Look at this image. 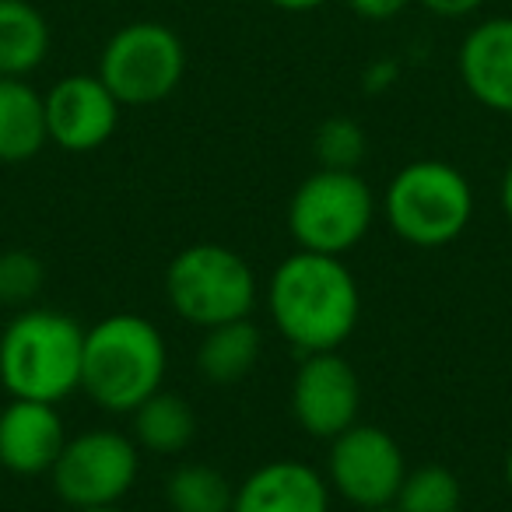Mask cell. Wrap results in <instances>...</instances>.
Masks as SVG:
<instances>
[{
	"label": "cell",
	"mask_w": 512,
	"mask_h": 512,
	"mask_svg": "<svg viewBox=\"0 0 512 512\" xmlns=\"http://www.w3.org/2000/svg\"><path fill=\"white\" fill-rule=\"evenodd\" d=\"M460 505H463L460 477L449 467L425 463V467L407 470L393 509L397 512H460Z\"/></svg>",
	"instance_id": "20"
},
{
	"label": "cell",
	"mask_w": 512,
	"mask_h": 512,
	"mask_svg": "<svg viewBox=\"0 0 512 512\" xmlns=\"http://www.w3.org/2000/svg\"><path fill=\"white\" fill-rule=\"evenodd\" d=\"M141 474V446L134 435L116 428H88L67 435L57 463L50 470L53 491L71 509H102L120 505Z\"/></svg>",
	"instance_id": "8"
},
{
	"label": "cell",
	"mask_w": 512,
	"mask_h": 512,
	"mask_svg": "<svg viewBox=\"0 0 512 512\" xmlns=\"http://www.w3.org/2000/svg\"><path fill=\"white\" fill-rule=\"evenodd\" d=\"M0 474H4V467H0Z\"/></svg>",
	"instance_id": "30"
},
{
	"label": "cell",
	"mask_w": 512,
	"mask_h": 512,
	"mask_svg": "<svg viewBox=\"0 0 512 512\" xmlns=\"http://www.w3.org/2000/svg\"><path fill=\"white\" fill-rule=\"evenodd\" d=\"M271 4L281 11H316L323 4H330V0H271Z\"/></svg>",
	"instance_id": "26"
},
{
	"label": "cell",
	"mask_w": 512,
	"mask_h": 512,
	"mask_svg": "<svg viewBox=\"0 0 512 512\" xmlns=\"http://www.w3.org/2000/svg\"><path fill=\"white\" fill-rule=\"evenodd\" d=\"M46 285V267L29 249L0 253V306L29 309Z\"/></svg>",
	"instance_id": "21"
},
{
	"label": "cell",
	"mask_w": 512,
	"mask_h": 512,
	"mask_svg": "<svg viewBox=\"0 0 512 512\" xmlns=\"http://www.w3.org/2000/svg\"><path fill=\"white\" fill-rule=\"evenodd\" d=\"M362 383L341 351L302 355L292 383V414L299 428L313 439H334L358 421Z\"/></svg>",
	"instance_id": "10"
},
{
	"label": "cell",
	"mask_w": 512,
	"mask_h": 512,
	"mask_svg": "<svg viewBox=\"0 0 512 512\" xmlns=\"http://www.w3.org/2000/svg\"><path fill=\"white\" fill-rule=\"evenodd\" d=\"M505 488H509V495H512V446H509V453H505Z\"/></svg>",
	"instance_id": "27"
},
{
	"label": "cell",
	"mask_w": 512,
	"mask_h": 512,
	"mask_svg": "<svg viewBox=\"0 0 512 512\" xmlns=\"http://www.w3.org/2000/svg\"><path fill=\"white\" fill-rule=\"evenodd\" d=\"M379 211L400 242L418 249H442L467 232L474 218V190L456 165L418 158L386 183Z\"/></svg>",
	"instance_id": "4"
},
{
	"label": "cell",
	"mask_w": 512,
	"mask_h": 512,
	"mask_svg": "<svg viewBox=\"0 0 512 512\" xmlns=\"http://www.w3.org/2000/svg\"><path fill=\"white\" fill-rule=\"evenodd\" d=\"M327 474L302 460H267L235 484L232 512H330Z\"/></svg>",
	"instance_id": "14"
},
{
	"label": "cell",
	"mask_w": 512,
	"mask_h": 512,
	"mask_svg": "<svg viewBox=\"0 0 512 512\" xmlns=\"http://www.w3.org/2000/svg\"><path fill=\"white\" fill-rule=\"evenodd\" d=\"M134 442L148 453L158 456H176L197 435V414H193L190 400L179 397V393H151L134 414Z\"/></svg>",
	"instance_id": "18"
},
{
	"label": "cell",
	"mask_w": 512,
	"mask_h": 512,
	"mask_svg": "<svg viewBox=\"0 0 512 512\" xmlns=\"http://www.w3.org/2000/svg\"><path fill=\"white\" fill-rule=\"evenodd\" d=\"M67 442V425L57 404L18 400L0 411V467L18 477L50 474Z\"/></svg>",
	"instance_id": "12"
},
{
	"label": "cell",
	"mask_w": 512,
	"mask_h": 512,
	"mask_svg": "<svg viewBox=\"0 0 512 512\" xmlns=\"http://www.w3.org/2000/svg\"><path fill=\"white\" fill-rule=\"evenodd\" d=\"M369 512H397V509H393V505H386V509H369Z\"/></svg>",
	"instance_id": "29"
},
{
	"label": "cell",
	"mask_w": 512,
	"mask_h": 512,
	"mask_svg": "<svg viewBox=\"0 0 512 512\" xmlns=\"http://www.w3.org/2000/svg\"><path fill=\"white\" fill-rule=\"evenodd\" d=\"M460 81L474 102L512 116V18H484L463 36L456 53Z\"/></svg>",
	"instance_id": "13"
},
{
	"label": "cell",
	"mask_w": 512,
	"mask_h": 512,
	"mask_svg": "<svg viewBox=\"0 0 512 512\" xmlns=\"http://www.w3.org/2000/svg\"><path fill=\"white\" fill-rule=\"evenodd\" d=\"M407 477V460L400 442L386 428L355 421L330 439L327 484L334 495L355 509H386L397 502V491Z\"/></svg>",
	"instance_id": "9"
},
{
	"label": "cell",
	"mask_w": 512,
	"mask_h": 512,
	"mask_svg": "<svg viewBox=\"0 0 512 512\" xmlns=\"http://www.w3.org/2000/svg\"><path fill=\"white\" fill-rule=\"evenodd\" d=\"M85 327L57 309H18L0 330V386L18 400L60 404L81 390Z\"/></svg>",
	"instance_id": "3"
},
{
	"label": "cell",
	"mask_w": 512,
	"mask_h": 512,
	"mask_svg": "<svg viewBox=\"0 0 512 512\" xmlns=\"http://www.w3.org/2000/svg\"><path fill=\"white\" fill-rule=\"evenodd\" d=\"M43 102L50 141L71 155L99 151L120 127L123 106L99 74H67L43 95Z\"/></svg>",
	"instance_id": "11"
},
{
	"label": "cell",
	"mask_w": 512,
	"mask_h": 512,
	"mask_svg": "<svg viewBox=\"0 0 512 512\" xmlns=\"http://www.w3.org/2000/svg\"><path fill=\"white\" fill-rule=\"evenodd\" d=\"M186 74V46L162 22H130L106 39L99 78L120 106H158Z\"/></svg>",
	"instance_id": "7"
},
{
	"label": "cell",
	"mask_w": 512,
	"mask_h": 512,
	"mask_svg": "<svg viewBox=\"0 0 512 512\" xmlns=\"http://www.w3.org/2000/svg\"><path fill=\"white\" fill-rule=\"evenodd\" d=\"M50 57V22L32 0H0V78H29Z\"/></svg>",
	"instance_id": "17"
},
{
	"label": "cell",
	"mask_w": 512,
	"mask_h": 512,
	"mask_svg": "<svg viewBox=\"0 0 512 512\" xmlns=\"http://www.w3.org/2000/svg\"><path fill=\"white\" fill-rule=\"evenodd\" d=\"M169 348L162 330L137 313L102 316L85 330L81 390L109 414H134L151 393L162 390Z\"/></svg>",
	"instance_id": "2"
},
{
	"label": "cell",
	"mask_w": 512,
	"mask_h": 512,
	"mask_svg": "<svg viewBox=\"0 0 512 512\" xmlns=\"http://www.w3.org/2000/svg\"><path fill=\"white\" fill-rule=\"evenodd\" d=\"M74 512H127V509H120V505H102V509H74Z\"/></svg>",
	"instance_id": "28"
},
{
	"label": "cell",
	"mask_w": 512,
	"mask_h": 512,
	"mask_svg": "<svg viewBox=\"0 0 512 512\" xmlns=\"http://www.w3.org/2000/svg\"><path fill=\"white\" fill-rule=\"evenodd\" d=\"M498 200H502V211H505V218H509V225H512V162H509V169H505V176H502V186H498Z\"/></svg>",
	"instance_id": "25"
},
{
	"label": "cell",
	"mask_w": 512,
	"mask_h": 512,
	"mask_svg": "<svg viewBox=\"0 0 512 512\" xmlns=\"http://www.w3.org/2000/svg\"><path fill=\"white\" fill-rule=\"evenodd\" d=\"M344 4L365 22H390V18L404 15L407 4H414V0H344Z\"/></svg>",
	"instance_id": "23"
},
{
	"label": "cell",
	"mask_w": 512,
	"mask_h": 512,
	"mask_svg": "<svg viewBox=\"0 0 512 512\" xmlns=\"http://www.w3.org/2000/svg\"><path fill=\"white\" fill-rule=\"evenodd\" d=\"M267 313L299 355L337 351L358 327L362 288L341 256L295 249L267 281Z\"/></svg>",
	"instance_id": "1"
},
{
	"label": "cell",
	"mask_w": 512,
	"mask_h": 512,
	"mask_svg": "<svg viewBox=\"0 0 512 512\" xmlns=\"http://www.w3.org/2000/svg\"><path fill=\"white\" fill-rule=\"evenodd\" d=\"M264 355V334L253 320H232L204 330V341L197 348V369L207 383L235 386L256 369Z\"/></svg>",
	"instance_id": "16"
},
{
	"label": "cell",
	"mask_w": 512,
	"mask_h": 512,
	"mask_svg": "<svg viewBox=\"0 0 512 512\" xmlns=\"http://www.w3.org/2000/svg\"><path fill=\"white\" fill-rule=\"evenodd\" d=\"M50 144L43 92L29 78H0V162H32Z\"/></svg>",
	"instance_id": "15"
},
{
	"label": "cell",
	"mask_w": 512,
	"mask_h": 512,
	"mask_svg": "<svg viewBox=\"0 0 512 512\" xmlns=\"http://www.w3.org/2000/svg\"><path fill=\"white\" fill-rule=\"evenodd\" d=\"M165 502L172 512H232L235 484L211 463H179L165 477Z\"/></svg>",
	"instance_id": "19"
},
{
	"label": "cell",
	"mask_w": 512,
	"mask_h": 512,
	"mask_svg": "<svg viewBox=\"0 0 512 512\" xmlns=\"http://www.w3.org/2000/svg\"><path fill=\"white\" fill-rule=\"evenodd\" d=\"M165 299L179 320L200 330L246 320L256 306V274L235 249L221 242H193L172 256Z\"/></svg>",
	"instance_id": "5"
},
{
	"label": "cell",
	"mask_w": 512,
	"mask_h": 512,
	"mask_svg": "<svg viewBox=\"0 0 512 512\" xmlns=\"http://www.w3.org/2000/svg\"><path fill=\"white\" fill-rule=\"evenodd\" d=\"M421 8L432 11L435 18H467L481 8L484 0H418Z\"/></svg>",
	"instance_id": "24"
},
{
	"label": "cell",
	"mask_w": 512,
	"mask_h": 512,
	"mask_svg": "<svg viewBox=\"0 0 512 512\" xmlns=\"http://www.w3.org/2000/svg\"><path fill=\"white\" fill-rule=\"evenodd\" d=\"M376 214V193L355 169H316L292 193L288 232L299 249L344 256L369 235Z\"/></svg>",
	"instance_id": "6"
},
{
	"label": "cell",
	"mask_w": 512,
	"mask_h": 512,
	"mask_svg": "<svg viewBox=\"0 0 512 512\" xmlns=\"http://www.w3.org/2000/svg\"><path fill=\"white\" fill-rule=\"evenodd\" d=\"M320 169H355L365 158V130L351 116H330L313 137Z\"/></svg>",
	"instance_id": "22"
}]
</instances>
